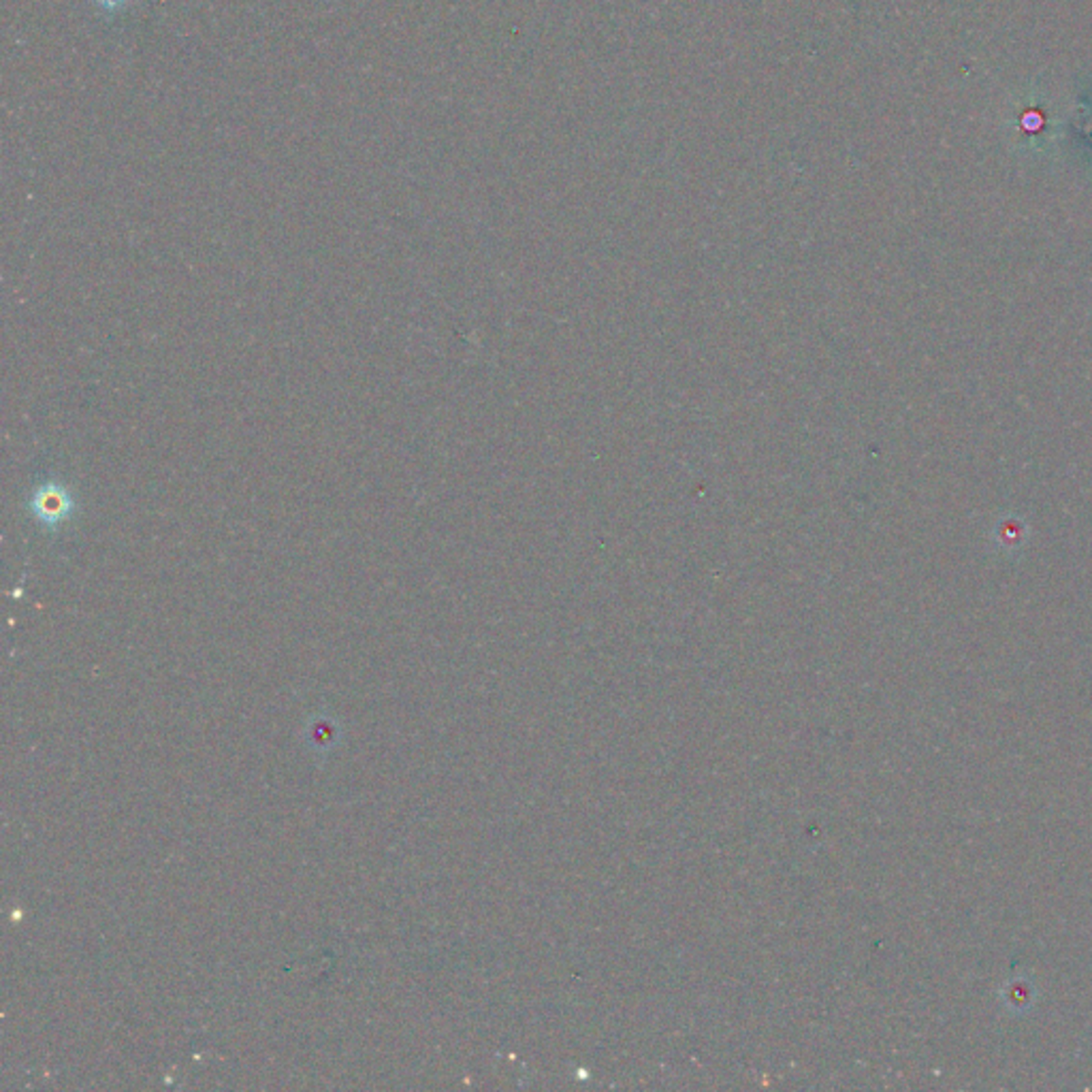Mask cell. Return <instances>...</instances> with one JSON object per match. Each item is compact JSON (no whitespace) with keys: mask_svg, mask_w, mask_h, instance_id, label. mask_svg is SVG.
<instances>
[{"mask_svg":"<svg viewBox=\"0 0 1092 1092\" xmlns=\"http://www.w3.org/2000/svg\"><path fill=\"white\" fill-rule=\"evenodd\" d=\"M92 3L101 11H105V14H117V11L127 9L133 0H92Z\"/></svg>","mask_w":1092,"mask_h":1092,"instance_id":"cell-1","label":"cell"}]
</instances>
